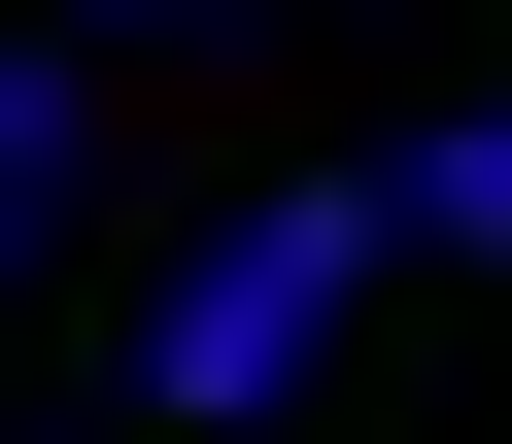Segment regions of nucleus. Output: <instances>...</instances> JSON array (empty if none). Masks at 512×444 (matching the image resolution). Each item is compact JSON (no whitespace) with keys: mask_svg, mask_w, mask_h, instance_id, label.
<instances>
[{"mask_svg":"<svg viewBox=\"0 0 512 444\" xmlns=\"http://www.w3.org/2000/svg\"><path fill=\"white\" fill-rule=\"evenodd\" d=\"M103 35H137V0H103Z\"/></svg>","mask_w":512,"mask_h":444,"instance_id":"nucleus-5","label":"nucleus"},{"mask_svg":"<svg viewBox=\"0 0 512 444\" xmlns=\"http://www.w3.org/2000/svg\"><path fill=\"white\" fill-rule=\"evenodd\" d=\"M35 171H69V69H35V35H0V205H35Z\"/></svg>","mask_w":512,"mask_h":444,"instance_id":"nucleus-3","label":"nucleus"},{"mask_svg":"<svg viewBox=\"0 0 512 444\" xmlns=\"http://www.w3.org/2000/svg\"><path fill=\"white\" fill-rule=\"evenodd\" d=\"M0 240H35V205H0Z\"/></svg>","mask_w":512,"mask_h":444,"instance_id":"nucleus-4","label":"nucleus"},{"mask_svg":"<svg viewBox=\"0 0 512 444\" xmlns=\"http://www.w3.org/2000/svg\"><path fill=\"white\" fill-rule=\"evenodd\" d=\"M376 205H410V240H512V103H444V137H410Z\"/></svg>","mask_w":512,"mask_h":444,"instance_id":"nucleus-2","label":"nucleus"},{"mask_svg":"<svg viewBox=\"0 0 512 444\" xmlns=\"http://www.w3.org/2000/svg\"><path fill=\"white\" fill-rule=\"evenodd\" d=\"M376 240H410L376 171H274V205H239V240L171 274V342H137V376H171V410H274V376L342 342V274H376Z\"/></svg>","mask_w":512,"mask_h":444,"instance_id":"nucleus-1","label":"nucleus"}]
</instances>
